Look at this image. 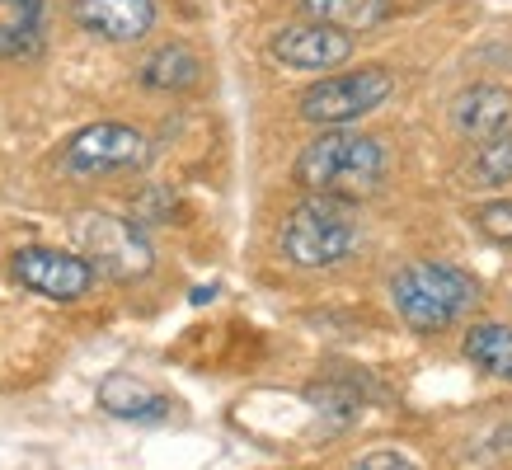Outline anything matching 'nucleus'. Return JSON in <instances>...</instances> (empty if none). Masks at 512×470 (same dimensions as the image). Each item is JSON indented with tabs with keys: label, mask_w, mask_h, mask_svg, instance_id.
<instances>
[{
	"label": "nucleus",
	"mask_w": 512,
	"mask_h": 470,
	"mask_svg": "<svg viewBox=\"0 0 512 470\" xmlns=\"http://www.w3.org/2000/svg\"><path fill=\"white\" fill-rule=\"evenodd\" d=\"M386 174V146L353 127H329L296 156V184L325 198H367Z\"/></svg>",
	"instance_id": "nucleus-1"
},
{
	"label": "nucleus",
	"mask_w": 512,
	"mask_h": 470,
	"mask_svg": "<svg viewBox=\"0 0 512 470\" xmlns=\"http://www.w3.org/2000/svg\"><path fill=\"white\" fill-rule=\"evenodd\" d=\"M390 297H395V311H400V320L409 329L437 334V329L456 325L475 306V282L461 268L437 264V259H419V264H404L395 273Z\"/></svg>",
	"instance_id": "nucleus-2"
},
{
	"label": "nucleus",
	"mask_w": 512,
	"mask_h": 470,
	"mask_svg": "<svg viewBox=\"0 0 512 470\" xmlns=\"http://www.w3.org/2000/svg\"><path fill=\"white\" fill-rule=\"evenodd\" d=\"M353 245H357L353 207L343 198H325V193H311L301 207H292V217L282 226V254L296 268L339 264V259H348Z\"/></svg>",
	"instance_id": "nucleus-3"
},
{
	"label": "nucleus",
	"mask_w": 512,
	"mask_h": 470,
	"mask_svg": "<svg viewBox=\"0 0 512 470\" xmlns=\"http://www.w3.org/2000/svg\"><path fill=\"white\" fill-rule=\"evenodd\" d=\"M76 254L90 259L94 273H104V278H141V273H151L156 264V250H151V240L141 231L137 221L127 217H113V212H85L76 217Z\"/></svg>",
	"instance_id": "nucleus-4"
},
{
	"label": "nucleus",
	"mask_w": 512,
	"mask_h": 470,
	"mask_svg": "<svg viewBox=\"0 0 512 470\" xmlns=\"http://www.w3.org/2000/svg\"><path fill=\"white\" fill-rule=\"evenodd\" d=\"M395 80L386 66H362V71H343V76H325L320 85L301 94V118L320 127H348L357 118L376 113L390 99Z\"/></svg>",
	"instance_id": "nucleus-5"
},
{
	"label": "nucleus",
	"mask_w": 512,
	"mask_h": 470,
	"mask_svg": "<svg viewBox=\"0 0 512 470\" xmlns=\"http://www.w3.org/2000/svg\"><path fill=\"white\" fill-rule=\"evenodd\" d=\"M146 160H151V141L127 123L80 127L62 151V165L71 174H127L141 170Z\"/></svg>",
	"instance_id": "nucleus-6"
},
{
	"label": "nucleus",
	"mask_w": 512,
	"mask_h": 470,
	"mask_svg": "<svg viewBox=\"0 0 512 470\" xmlns=\"http://www.w3.org/2000/svg\"><path fill=\"white\" fill-rule=\"evenodd\" d=\"M19 287H29L47 301H80L94 287V268L85 254L71 250H52V245H29L10 259Z\"/></svg>",
	"instance_id": "nucleus-7"
},
{
	"label": "nucleus",
	"mask_w": 512,
	"mask_h": 470,
	"mask_svg": "<svg viewBox=\"0 0 512 470\" xmlns=\"http://www.w3.org/2000/svg\"><path fill=\"white\" fill-rule=\"evenodd\" d=\"M273 62H282L287 71H329V66H343L353 57V38L343 29H329V24H287V29L273 33Z\"/></svg>",
	"instance_id": "nucleus-8"
},
{
	"label": "nucleus",
	"mask_w": 512,
	"mask_h": 470,
	"mask_svg": "<svg viewBox=\"0 0 512 470\" xmlns=\"http://www.w3.org/2000/svg\"><path fill=\"white\" fill-rule=\"evenodd\" d=\"M71 15L104 43H141L156 29V0H76Z\"/></svg>",
	"instance_id": "nucleus-9"
},
{
	"label": "nucleus",
	"mask_w": 512,
	"mask_h": 470,
	"mask_svg": "<svg viewBox=\"0 0 512 470\" xmlns=\"http://www.w3.org/2000/svg\"><path fill=\"white\" fill-rule=\"evenodd\" d=\"M99 405L109 409L113 419H127V423H165L174 409L156 386H146L141 376H127V372H109L99 381Z\"/></svg>",
	"instance_id": "nucleus-10"
},
{
	"label": "nucleus",
	"mask_w": 512,
	"mask_h": 470,
	"mask_svg": "<svg viewBox=\"0 0 512 470\" xmlns=\"http://www.w3.org/2000/svg\"><path fill=\"white\" fill-rule=\"evenodd\" d=\"M47 33V0H0V57H33Z\"/></svg>",
	"instance_id": "nucleus-11"
},
{
	"label": "nucleus",
	"mask_w": 512,
	"mask_h": 470,
	"mask_svg": "<svg viewBox=\"0 0 512 470\" xmlns=\"http://www.w3.org/2000/svg\"><path fill=\"white\" fill-rule=\"evenodd\" d=\"M508 123H512V94L498 90V85H475V90H466L456 99V127H461V137L489 141Z\"/></svg>",
	"instance_id": "nucleus-12"
},
{
	"label": "nucleus",
	"mask_w": 512,
	"mask_h": 470,
	"mask_svg": "<svg viewBox=\"0 0 512 470\" xmlns=\"http://www.w3.org/2000/svg\"><path fill=\"white\" fill-rule=\"evenodd\" d=\"M202 76V62L188 52L184 43H170L160 47V52H151L146 57V66H141V85L146 90H165V94H179V90H193Z\"/></svg>",
	"instance_id": "nucleus-13"
},
{
	"label": "nucleus",
	"mask_w": 512,
	"mask_h": 470,
	"mask_svg": "<svg viewBox=\"0 0 512 470\" xmlns=\"http://www.w3.org/2000/svg\"><path fill=\"white\" fill-rule=\"evenodd\" d=\"M301 10L315 19V24H329V29L343 33H362L376 29L386 19V0H301Z\"/></svg>",
	"instance_id": "nucleus-14"
},
{
	"label": "nucleus",
	"mask_w": 512,
	"mask_h": 470,
	"mask_svg": "<svg viewBox=\"0 0 512 470\" xmlns=\"http://www.w3.org/2000/svg\"><path fill=\"white\" fill-rule=\"evenodd\" d=\"M466 358L489 376H503L512 381V329L508 325H475L466 334Z\"/></svg>",
	"instance_id": "nucleus-15"
},
{
	"label": "nucleus",
	"mask_w": 512,
	"mask_h": 470,
	"mask_svg": "<svg viewBox=\"0 0 512 470\" xmlns=\"http://www.w3.org/2000/svg\"><path fill=\"white\" fill-rule=\"evenodd\" d=\"M475 170H480L484 184H508L512 179V137H489L480 146V156H475Z\"/></svg>",
	"instance_id": "nucleus-16"
},
{
	"label": "nucleus",
	"mask_w": 512,
	"mask_h": 470,
	"mask_svg": "<svg viewBox=\"0 0 512 470\" xmlns=\"http://www.w3.org/2000/svg\"><path fill=\"white\" fill-rule=\"evenodd\" d=\"M475 226H480L489 240L508 245V240H512V203H508V198H503V203H484L480 212H475Z\"/></svg>",
	"instance_id": "nucleus-17"
},
{
	"label": "nucleus",
	"mask_w": 512,
	"mask_h": 470,
	"mask_svg": "<svg viewBox=\"0 0 512 470\" xmlns=\"http://www.w3.org/2000/svg\"><path fill=\"white\" fill-rule=\"evenodd\" d=\"M348 470H419V466H414L404 452H367L357 466H348Z\"/></svg>",
	"instance_id": "nucleus-18"
}]
</instances>
